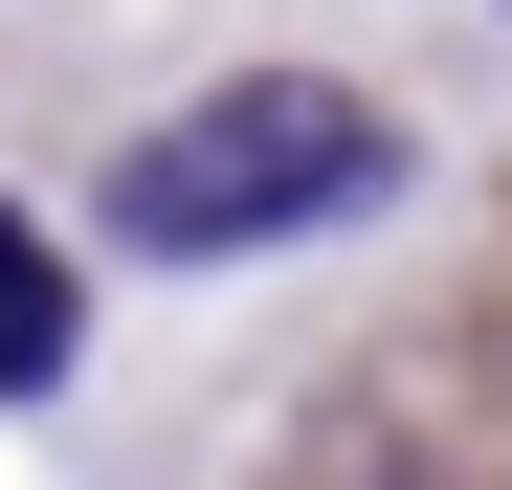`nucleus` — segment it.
I'll return each mask as SVG.
<instances>
[{
    "label": "nucleus",
    "instance_id": "f03ea898",
    "mask_svg": "<svg viewBox=\"0 0 512 490\" xmlns=\"http://www.w3.org/2000/svg\"><path fill=\"white\" fill-rule=\"evenodd\" d=\"M0 379H23V401L67 379V268H45V245H23V223H0Z\"/></svg>",
    "mask_w": 512,
    "mask_h": 490
},
{
    "label": "nucleus",
    "instance_id": "f257e3e1",
    "mask_svg": "<svg viewBox=\"0 0 512 490\" xmlns=\"http://www.w3.org/2000/svg\"><path fill=\"white\" fill-rule=\"evenodd\" d=\"M401 179V134L357 90H312V67H223L201 112H156L112 156V245H156V268H223V245H312V223H357Z\"/></svg>",
    "mask_w": 512,
    "mask_h": 490
}]
</instances>
